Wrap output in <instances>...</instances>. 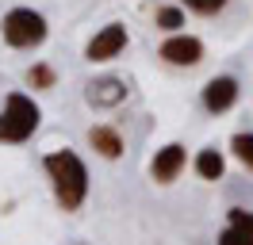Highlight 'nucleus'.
Listing matches in <instances>:
<instances>
[{"instance_id":"nucleus-13","label":"nucleus","mask_w":253,"mask_h":245,"mask_svg":"<svg viewBox=\"0 0 253 245\" xmlns=\"http://www.w3.org/2000/svg\"><path fill=\"white\" fill-rule=\"evenodd\" d=\"M54 81H58V77H54L50 65H31V69H27V84H31V88H54Z\"/></svg>"},{"instance_id":"nucleus-15","label":"nucleus","mask_w":253,"mask_h":245,"mask_svg":"<svg viewBox=\"0 0 253 245\" xmlns=\"http://www.w3.org/2000/svg\"><path fill=\"white\" fill-rule=\"evenodd\" d=\"M184 8H192V12H200V15H215L226 8V0H180Z\"/></svg>"},{"instance_id":"nucleus-6","label":"nucleus","mask_w":253,"mask_h":245,"mask_svg":"<svg viewBox=\"0 0 253 245\" xmlns=\"http://www.w3.org/2000/svg\"><path fill=\"white\" fill-rule=\"evenodd\" d=\"M184 161H188L184 146H180V142H169V146H161V150L154 153V161H150V176H154L158 184H173L176 176H180Z\"/></svg>"},{"instance_id":"nucleus-2","label":"nucleus","mask_w":253,"mask_h":245,"mask_svg":"<svg viewBox=\"0 0 253 245\" xmlns=\"http://www.w3.org/2000/svg\"><path fill=\"white\" fill-rule=\"evenodd\" d=\"M39 122H42L39 104L23 92H12L4 100V111H0V142H27L39 130Z\"/></svg>"},{"instance_id":"nucleus-7","label":"nucleus","mask_w":253,"mask_h":245,"mask_svg":"<svg viewBox=\"0 0 253 245\" xmlns=\"http://www.w3.org/2000/svg\"><path fill=\"white\" fill-rule=\"evenodd\" d=\"M161 58L169 65H200L204 61V42L192 35H173L161 42Z\"/></svg>"},{"instance_id":"nucleus-1","label":"nucleus","mask_w":253,"mask_h":245,"mask_svg":"<svg viewBox=\"0 0 253 245\" xmlns=\"http://www.w3.org/2000/svg\"><path fill=\"white\" fill-rule=\"evenodd\" d=\"M46 176L54 184V199L62 211H77L84 196H88V168L73 150H58V153H46Z\"/></svg>"},{"instance_id":"nucleus-9","label":"nucleus","mask_w":253,"mask_h":245,"mask_svg":"<svg viewBox=\"0 0 253 245\" xmlns=\"http://www.w3.org/2000/svg\"><path fill=\"white\" fill-rule=\"evenodd\" d=\"M219 245H253V211L230 207V214H226V230L219 234Z\"/></svg>"},{"instance_id":"nucleus-5","label":"nucleus","mask_w":253,"mask_h":245,"mask_svg":"<svg viewBox=\"0 0 253 245\" xmlns=\"http://www.w3.org/2000/svg\"><path fill=\"white\" fill-rule=\"evenodd\" d=\"M84 100H88V107H100V111L119 107L126 100V81H119V77H96V81L84 84Z\"/></svg>"},{"instance_id":"nucleus-12","label":"nucleus","mask_w":253,"mask_h":245,"mask_svg":"<svg viewBox=\"0 0 253 245\" xmlns=\"http://www.w3.org/2000/svg\"><path fill=\"white\" fill-rule=\"evenodd\" d=\"M230 150H234V157L246 168H253V134H250V130H242V134L230 138Z\"/></svg>"},{"instance_id":"nucleus-11","label":"nucleus","mask_w":253,"mask_h":245,"mask_svg":"<svg viewBox=\"0 0 253 245\" xmlns=\"http://www.w3.org/2000/svg\"><path fill=\"white\" fill-rule=\"evenodd\" d=\"M196 172H200L204 180H222V172H226L222 153L219 150H200L196 153Z\"/></svg>"},{"instance_id":"nucleus-10","label":"nucleus","mask_w":253,"mask_h":245,"mask_svg":"<svg viewBox=\"0 0 253 245\" xmlns=\"http://www.w3.org/2000/svg\"><path fill=\"white\" fill-rule=\"evenodd\" d=\"M88 142H92V150L100 153V157H108V161L123 157V138H119V130H111V126H92V130H88Z\"/></svg>"},{"instance_id":"nucleus-16","label":"nucleus","mask_w":253,"mask_h":245,"mask_svg":"<svg viewBox=\"0 0 253 245\" xmlns=\"http://www.w3.org/2000/svg\"><path fill=\"white\" fill-rule=\"evenodd\" d=\"M73 245H84V242H73Z\"/></svg>"},{"instance_id":"nucleus-4","label":"nucleus","mask_w":253,"mask_h":245,"mask_svg":"<svg viewBox=\"0 0 253 245\" xmlns=\"http://www.w3.org/2000/svg\"><path fill=\"white\" fill-rule=\"evenodd\" d=\"M126 50V27L123 23H108V27H100L88 39V46H84V58L88 61H111L119 58Z\"/></svg>"},{"instance_id":"nucleus-8","label":"nucleus","mask_w":253,"mask_h":245,"mask_svg":"<svg viewBox=\"0 0 253 245\" xmlns=\"http://www.w3.org/2000/svg\"><path fill=\"white\" fill-rule=\"evenodd\" d=\"M238 104V81L234 77H211L204 84V107L211 115H219V111H230Z\"/></svg>"},{"instance_id":"nucleus-3","label":"nucleus","mask_w":253,"mask_h":245,"mask_svg":"<svg viewBox=\"0 0 253 245\" xmlns=\"http://www.w3.org/2000/svg\"><path fill=\"white\" fill-rule=\"evenodd\" d=\"M4 42L16 46V50H31V46L46 42V19L35 12V8H12L0 23Z\"/></svg>"},{"instance_id":"nucleus-14","label":"nucleus","mask_w":253,"mask_h":245,"mask_svg":"<svg viewBox=\"0 0 253 245\" xmlns=\"http://www.w3.org/2000/svg\"><path fill=\"white\" fill-rule=\"evenodd\" d=\"M180 23H184L180 8H158V27H161V31H176Z\"/></svg>"}]
</instances>
